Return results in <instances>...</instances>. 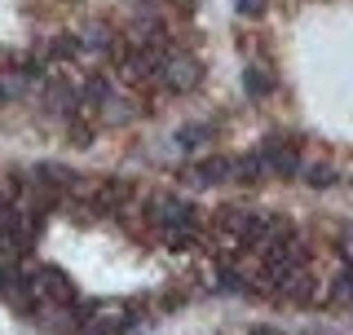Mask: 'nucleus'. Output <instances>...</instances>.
<instances>
[{"mask_svg": "<svg viewBox=\"0 0 353 335\" xmlns=\"http://www.w3.org/2000/svg\"><path fill=\"white\" fill-rule=\"evenodd\" d=\"M154 84L168 88V93H176V97H185V93H194V88L203 84V62H199L190 49L168 44V49H163L159 71H154Z\"/></svg>", "mask_w": 353, "mask_h": 335, "instance_id": "nucleus-1", "label": "nucleus"}, {"mask_svg": "<svg viewBox=\"0 0 353 335\" xmlns=\"http://www.w3.org/2000/svg\"><path fill=\"white\" fill-rule=\"evenodd\" d=\"M261 163H265V181H292L296 172H301V146H296V137H265L261 146Z\"/></svg>", "mask_w": 353, "mask_h": 335, "instance_id": "nucleus-2", "label": "nucleus"}, {"mask_svg": "<svg viewBox=\"0 0 353 335\" xmlns=\"http://www.w3.org/2000/svg\"><path fill=\"white\" fill-rule=\"evenodd\" d=\"M36 106L44 115H58V119H75L80 115V80H66V75H49L44 88L36 93Z\"/></svg>", "mask_w": 353, "mask_h": 335, "instance_id": "nucleus-3", "label": "nucleus"}, {"mask_svg": "<svg viewBox=\"0 0 353 335\" xmlns=\"http://www.w3.org/2000/svg\"><path fill=\"white\" fill-rule=\"evenodd\" d=\"M93 207H97V216H128L137 207V185L128 176H97Z\"/></svg>", "mask_w": 353, "mask_h": 335, "instance_id": "nucleus-4", "label": "nucleus"}, {"mask_svg": "<svg viewBox=\"0 0 353 335\" xmlns=\"http://www.w3.org/2000/svg\"><path fill=\"white\" fill-rule=\"evenodd\" d=\"M252 292V274L243 270L239 261L230 256H216V270H212V296H248Z\"/></svg>", "mask_w": 353, "mask_h": 335, "instance_id": "nucleus-5", "label": "nucleus"}, {"mask_svg": "<svg viewBox=\"0 0 353 335\" xmlns=\"http://www.w3.org/2000/svg\"><path fill=\"white\" fill-rule=\"evenodd\" d=\"M36 58L44 66H58V62H75V58H84V49H80V31H53L49 40H40L36 44Z\"/></svg>", "mask_w": 353, "mask_h": 335, "instance_id": "nucleus-6", "label": "nucleus"}, {"mask_svg": "<svg viewBox=\"0 0 353 335\" xmlns=\"http://www.w3.org/2000/svg\"><path fill=\"white\" fill-rule=\"evenodd\" d=\"M230 154H208V159H199V163H190L181 172V181H190V185H199V190H208V185H225L230 181Z\"/></svg>", "mask_w": 353, "mask_h": 335, "instance_id": "nucleus-7", "label": "nucleus"}, {"mask_svg": "<svg viewBox=\"0 0 353 335\" xmlns=\"http://www.w3.org/2000/svg\"><path fill=\"white\" fill-rule=\"evenodd\" d=\"M110 97H115V80H110V75H84L80 80V115L97 119V110H102Z\"/></svg>", "mask_w": 353, "mask_h": 335, "instance_id": "nucleus-8", "label": "nucleus"}, {"mask_svg": "<svg viewBox=\"0 0 353 335\" xmlns=\"http://www.w3.org/2000/svg\"><path fill=\"white\" fill-rule=\"evenodd\" d=\"M243 88H248L252 102H265V97H274V88H279V80L270 75V66L261 62H248L243 66Z\"/></svg>", "mask_w": 353, "mask_h": 335, "instance_id": "nucleus-9", "label": "nucleus"}, {"mask_svg": "<svg viewBox=\"0 0 353 335\" xmlns=\"http://www.w3.org/2000/svg\"><path fill=\"white\" fill-rule=\"evenodd\" d=\"M115 27L110 22H88V27L80 31V49L84 53H115Z\"/></svg>", "mask_w": 353, "mask_h": 335, "instance_id": "nucleus-10", "label": "nucleus"}, {"mask_svg": "<svg viewBox=\"0 0 353 335\" xmlns=\"http://www.w3.org/2000/svg\"><path fill=\"white\" fill-rule=\"evenodd\" d=\"M141 110H137V97H124L115 88V97H110V102L97 110V119H102V124H110V128H119V124H128V119H137Z\"/></svg>", "mask_w": 353, "mask_h": 335, "instance_id": "nucleus-11", "label": "nucleus"}, {"mask_svg": "<svg viewBox=\"0 0 353 335\" xmlns=\"http://www.w3.org/2000/svg\"><path fill=\"white\" fill-rule=\"evenodd\" d=\"M318 309H353V265H345L336 274V283H331V292H323Z\"/></svg>", "mask_w": 353, "mask_h": 335, "instance_id": "nucleus-12", "label": "nucleus"}, {"mask_svg": "<svg viewBox=\"0 0 353 335\" xmlns=\"http://www.w3.org/2000/svg\"><path fill=\"white\" fill-rule=\"evenodd\" d=\"M296 176H301V181L309 185V190H331V185H336V163H331V159H301V172H296Z\"/></svg>", "mask_w": 353, "mask_h": 335, "instance_id": "nucleus-13", "label": "nucleus"}, {"mask_svg": "<svg viewBox=\"0 0 353 335\" xmlns=\"http://www.w3.org/2000/svg\"><path fill=\"white\" fill-rule=\"evenodd\" d=\"M230 181H234V185H261V181H265L261 154H256V150H252V154H239V159L230 163Z\"/></svg>", "mask_w": 353, "mask_h": 335, "instance_id": "nucleus-14", "label": "nucleus"}, {"mask_svg": "<svg viewBox=\"0 0 353 335\" xmlns=\"http://www.w3.org/2000/svg\"><path fill=\"white\" fill-rule=\"evenodd\" d=\"M216 132L208 124H181L176 128V150H199V146H212Z\"/></svg>", "mask_w": 353, "mask_h": 335, "instance_id": "nucleus-15", "label": "nucleus"}, {"mask_svg": "<svg viewBox=\"0 0 353 335\" xmlns=\"http://www.w3.org/2000/svg\"><path fill=\"white\" fill-rule=\"evenodd\" d=\"M18 190H22V172H18V168H0V203L14 207Z\"/></svg>", "mask_w": 353, "mask_h": 335, "instance_id": "nucleus-16", "label": "nucleus"}, {"mask_svg": "<svg viewBox=\"0 0 353 335\" xmlns=\"http://www.w3.org/2000/svg\"><path fill=\"white\" fill-rule=\"evenodd\" d=\"M62 128H66V137H71L75 146H88V141H93V124H88L84 115H75V119H62Z\"/></svg>", "mask_w": 353, "mask_h": 335, "instance_id": "nucleus-17", "label": "nucleus"}, {"mask_svg": "<svg viewBox=\"0 0 353 335\" xmlns=\"http://www.w3.org/2000/svg\"><path fill=\"white\" fill-rule=\"evenodd\" d=\"M270 9V0H234V14L239 18H261Z\"/></svg>", "mask_w": 353, "mask_h": 335, "instance_id": "nucleus-18", "label": "nucleus"}, {"mask_svg": "<svg viewBox=\"0 0 353 335\" xmlns=\"http://www.w3.org/2000/svg\"><path fill=\"white\" fill-rule=\"evenodd\" d=\"M340 261H345V265H353V230L345 234V238H340Z\"/></svg>", "mask_w": 353, "mask_h": 335, "instance_id": "nucleus-19", "label": "nucleus"}, {"mask_svg": "<svg viewBox=\"0 0 353 335\" xmlns=\"http://www.w3.org/2000/svg\"><path fill=\"white\" fill-rule=\"evenodd\" d=\"M71 5H80V0H71Z\"/></svg>", "mask_w": 353, "mask_h": 335, "instance_id": "nucleus-20", "label": "nucleus"}, {"mask_svg": "<svg viewBox=\"0 0 353 335\" xmlns=\"http://www.w3.org/2000/svg\"><path fill=\"white\" fill-rule=\"evenodd\" d=\"M349 185H353V181H349Z\"/></svg>", "mask_w": 353, "mask_h": 335, "instance_id": "nucleus-21", "label": "nucleus"}]
</instances>
